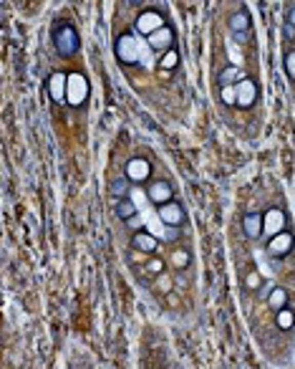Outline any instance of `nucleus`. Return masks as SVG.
Listing matches in <instances>:
<instances>
[{
  "label": "nucleus",
  "mask_w": 295,
  "mask_h": 369,
  "mask_svg": "<svg viewBox=\"0 0 295 369\" xmlns=\"http://www.w3.org/2000/svg\"><path fill=\"white\" fill-rule=\"evenodd\" d=\"M288 23H290V26H295V5L288 10Z\"/></svg>",
  "instance_id": "cd10ccee"
},
{
  "label": "nucleus",
  "mask_w": 295,
  "mask_h": 369,
  "mask_svg": "<svg viewBox=\"0 0 295 369\" xmlns=\"http://www.w3.org/2000/svg\"><path fill=\"white\" fill-rule=\"evenodd\" d=\"M263 223H265L263 233H267L270 238H275V235H280L283 228H285V215H283L280 210H267L265 215H263Z\"/></svg>",
  "instance_id": "9b49d317"
},
{
  "label": "nucleus",
  "mask_w": 295,
  "mask_h": 369,
  "mask_svg": "<svg viewBox=\"0 0 295 369\" xmlns=\"http://www.w3.org/2000/svg\"><path fill=\"white\" fill-rule=\"evenodd\" d=\"M285 68H288V76L295 79V51H290V53L285 56Z\"/></svg>",
  "instance_id": "393cba45"
},
{
  "label": "nucleus",
  "mask_w": 295,
  "mask_h": 369,
  "mask_svg": "<svg viewBox=\"0 0 295 369\" xmlns=\"http://www.w3.org/2000/svg\"><path fill=\"white\" fill-rule=\"evenodd\" d=\"M242 228H245V235L247 238H260V233H263V228H265V223H263V215L260 213H247L245 215V223H242Z\"/></svg>",
  "instance_id": "f8f14e48"
},
{
  "label": "nucleus",
  "mask_w": 295,
  "mask_h": 369,
  "mask_svg": "<svg viewBox=\"0 0 295 369\" xmlns=\"http://www.w3.org/2000/svg\"><path fill=\"white\" fill-rule=\"evenodd\" d=\"M116 215L121 217V220H131V217L136 215V205H134L131 200H119Z\"/></svg>",
  "instance_id": "f3484780"
},
{
  "label": "nucleus",
  "mask_w": 295,
  "mask_h": 369,
  "mask_svg": "<svg viewBox=\"0 0 295 369\" xmlns=\"http://www.w3.org/2000/svg\"><path fill=\"white\" fill-rule=\"evenodd\" d=\"M89 96V81L84 73H68V86H66V101L71 106H81Z\"/></svg>",
  "instance_id": "f257e3e1"
},
{
  "label": "nucleus",
  "mask_w": 295,
  "mask_h": 369,
  "mask_svg": "<svg viewBox=\"0 0 295 369\" xmlns=\"http://www.w3.org/2000/svg\"><path fill=\"white\" fill-rule=\"evenodd\" d=\"M144 268H147V273H151V276H162V271H164V261H162V258H149Z\"/></svg>",
  "instance_id": "6ab92c4d"
},
{
  "label": "nucleus",
  "mask_w": 295,
  "mask_h": 369,
  "mask_svg": "<svg viewBox=\"0 0 295 369\" xmlns=\"http://www.w3.org/2000/svg\"><path fill=\"white\" fill-rule=\"evenodd\" d=\"M159 217L167 225H179V223H184V210L179 208L177 202H167V205L159 208Z\"/></svg>",
  "instance_id": "ddd939ff"
},
{
  "label": "nucleus",
  "mask_w": 295,
  "mask_h": 369,
  "mask_svg": "<svg viewBox=\"0 0 295 369\" xmlns=\"http://www.w3.org/2000/svg\"><path fill=\"white\" fill-rule=\"evenodd\" d=\"M66 86H68V76L66 73H51V79H48V94H51V99L56 101V104H63L66 101Z\"/></svg>",
  "instance_id": "9d476101"
},
{
  "label": "nucleus",
  "mask_w": 295,
  "mask_h": 369,
  "mask_svg": "<svg viewBox=\"0 0 295 369\" xmlns=\"http://www.w3.org/2000/svg\"><path fill=\"white\" fill-rule=\"evenodd\" d=\"M56 48H58L61 56H66V59L78 51V35H76V31L71 26H61L58 31H56Z\"/></svg>",
  "instance_id": "f03ea898"
},
{
  "label": "nucleus",
  "mask_w": 295,
  "mask_h": 369,
  "mask_svg": "<svg viewBox=\"0 0 295 369\" xmlns=\"http://www.w3.org/2000/svg\"><path fill=\"white\" fill-rule=\"evenodd\" d=\"M283 35H285V41H295V26H290L288 21H285V26H283Z\"/></svg>",
  "instance_id": "a878e982"
},
{
  "label": "nucleus",
  "mask_w": 295,
  "mask_h": 369,
  "mask_svg": "<svg viewBox=\"0 0 295 369\" xmlns=\"http://www.w3.org/2000/svg\"><path fill=\"white\" fill-rule=\"evenodd\" d=\"M267 304H270V308H275V311L288 308V291H285V288H272V291L267 293Z\"/></svg>",
  "instance_id": "dca6fc26"
},
{
  "label": "nucleus",
  "mask_w": 295,
  "mask_h": 369,
  "mask_svg": "<svg viewBox=\"0 0 295 369\" xmlns=\"http://www.w3.org/2000/svg\"><path fill=\"white\" fill-rule=\"evenodd\" d=\"M116 56L121 61L126 63H134L139 61V48H136V41H134V35H121L116 43Z\"/></svg>",
  "instance_id": "6e6552de"
},
{
  "label": "nucleus",
  "mask_w": 295,
  "mask_h": 369,
  "mask_svg": "<svg viewBox=\"0 0 295 369\" xmlns=\"http://www.w3.org/2000/svg\"><path fill=\"white\" fill-rule=\"evenodd\" d=\"M126 225H129V228H139V225H142V217L134 215L131 220H126Z\"/></svg>",
  "instance_id": "bb28decb"
},
{
  "label": "nucleus",
  "mask_w": 295,
  "mask_h": 369,
  "mask_svg": "<svg viewBox=\"0 0 295 369\" xmlns=\"http://www.w3.org/2000/svg\"><path fill=\"white\" fill-rule=\"evenodd\" d=\"M235 89H237V106L247 109V106H252V104H255V99H258V86H255V81L245 79V81H240V84H237Z\"/></svg>",
  "instance_id": "1a4fd4ad"
},
{
  "label": "nucleus",
  "mask_w": 295,
  "mask_h": 369,
  "mask_svg": "<svg viewBox=\"0 0 295 369\" xmlns=\"http://www.w3.org/2000/svg\"><path fill=\"white\" fill-rule=\"evenodd\" d=\"M134 248L136 250H142V253H154L156 248H159V243H156V238L151 235V233H144V230H139V233H134Z\"/></svg>",
  "instance_id": "2eb2a0df"
},
{
  "label": "nucleus",
  "mask_w": 295,
  "mask_h": 369,
  "mask_svg": "<svg viewBox=\"0 0 295 369\" xmlns=\"http://www.w3.org/2000/svg\"><path fill=\"white\" fill-rule=\"evenodd\" d=\"M159 28H164V21H162V15L154 13V10H144V13L139 15V21H136V31L144 33L147 38L151 33H156Z\"/></svg>",
  "instance_id": "0eeeda50"
},
{
  "label": "nucleus",
  "mask_w": 295,
  "mask_h": 369,
  "mask_svg": "<svg viewBox=\"0 0 295 369\" xmlns=\"http://www.w3.org/2000/svg\"><path fill=\"white\" fill-rule=\"evenodd\" d=\"M230 31L235 35V41H240V43H245L250 38V15H247V10H235L232 13Z\"/></svg>",
  "instance_id": "39448f33"
},
{
  "label": "nucleus",
  "mask_w": 295,
  "mask_h": 369,
  "mask_svg": "<svg viewBox=\"0 0 295 369\" xmlns=\"http://www.w3.org/2000/svg\"><path fill=\"white\" fill-rule=\"evenodd\" d=\"M295 246V238L293 233H288V230H283L280 235H275V238H270L267 241V253L272 255V258H283V255H288Z\"/></svg>",
  "instance_id": "20e7f679"
},
{
  "label": "nucleus",
  "mask_w": 295,
  "mask_h": 369,
  "mask_svg": "<svg viewBox=\"0 0 295 369\" xmlns=\"http://www.w3.org/2000/svg\"><path fill=\"white\" fill-rule=\"evenodd\" d=\"M177 63H179V53H177V51H172V48H169V51L164 53V59H162V68L172 71V68H174Z\"/></svg>",
  "instance_id": "412c9836"
},
{
  "label": "nucleus",
  "mask_w": 295,
  "mask_h": 369,
  "mask_svg": "<svg viewBox=\"0 0 295 369\" xmlns=\"http://www.w3.org/2000/svg\"><path fill=\"white\" fill-rule=\"evenodd\" d=\"M189 261H192V258H189V253H187V250H174V253H172V263H174L177 268H187V266H189Z\"/></svg>",
  "instance_id": "aec40b11"
},
{
  "label": "nucleus",
  "mask_w": 295,
  "mask_h": 369,
  "mask_svg": "<svg viewBox=\"0 0 295 369\" xmlns=\"http://www.w3.org/2000/svg\"><path fill=\"white\" fill-rule=\"evenodd\" d=\"M172 41H174V33H172V28H167V26L149 35V46H151V48H156V51H159V48H169V46H172Z\"/></svg>",
  "instance_id": "4468645a"
},
{
  "label": "nucleus",
  "mask_w": 295,
  "mask_h": 369,
  "mask_svg": "<svg viewBox=\"0 0 295 369\" xmlns=\"http://www.w3.org/2000/svg\"><path fill=\"white\" fill-rule=\"evenodd\" d=\"M245 283H247V288H252V291H255V288H260V286H263V278H260V273L250 271L247 278H245Z\"/></svg>",
  "instance_id": "5701e85b"
},
{
  "label": "nucleus",
  "mask_w": 295,
  "mask_h": 369,
  "mask_svg": "<svg viewBox=\"0 0 295 369\" xmlns=\"http://www.w3.org/2000/svg\"><path fill=\"white\" fill-rule=\"evenodd\" d=\"M151 177V164H149L144 157H134L126 162V180L131 182H147Z\"/></svg>",
  "instance_id": "7ed1b4c3"
},
{
  "label": "nucleus",
  "mask_w": 295,
  "mask_h": 369,
  "mask_svg": "<svg viewBox=\"0 0 295 369\" xmlns=\"http://www.w3.org/2000/svg\"><path fill=\"white\" fill-rule=\"evenodd\" d=\"M111 192H114V195H119L121 200H126V192H129L126 180H116V182H114V187H111Z\"/></svg>",
  "instance_id": "b1692460"
},
{
  "label": "nucleus",
  "mask_w": 295,
  "mask_h": 369,
  "mask_svg": "<svg viewBox=\"0 0 295 369\" xmlns=\"http://www.w3.org/2000/svg\"><path fill=\"white\" fill-rule=\"evenodd\" d=\"M293 324H295V313L290 311V308H283V311H278V326L280 329H293Z\"/></svg>",
  "instance_id": "a211bd4d"
},
{
  "label": "nucleus",
  "mask_w": 295,
  "mask_h": 369,
  "mask_svg": "<svg viewBox=\"0 0 295 369\" xmlns=\"http://www.w3.org/2000/svg\"><path fill=\"white\" fill-rule=\"evenodd\" d=\"M147 195H149V200L154 202V205H167V202H172V197H174V190H172V184L169 182H164V180H156V182L151 184L147 190Z\"/></svg>",
  "instance_id": "423d86ee"
},
{
  "label": "nucleus",
  "mask_w": 295,
  "mask_h": 369,
  "mask_svg": "<svg viewBox=\"0 0 295 369\" xmlns=\"http://www.w3.org/2000/svg\"><path fill=\"white\" fill-rule=\"evenodd\" d=\"M220 99H222L225 104H237V89L235 86H222V89H220Z\"/></svg>",
  "instance_id": "4be33fe9"
}]
</instances>
